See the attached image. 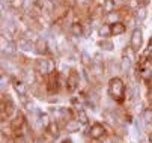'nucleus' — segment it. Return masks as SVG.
I'll use <instances>...</instances> for the list:
<instances>
[{
    "mask_svg": "<svg viewBox=\"0 0 152 143\" xmlns=\"http://www.w3.org/2000/svg\"><path fill=\"white\" fill-rule=\"evenodd\" d=\"M80 63L84 69H91V66L94 65V57H91L89 53L86 51H81L80 53Z\"/></svg>",
    "mask_w": 152,
    "mask_h": 143,
    "instance_id": "f8f14e48",
    "label": "nucleus"
},
{
    "mask_svg": "<svg viewBox=\"0 0 152 143\" xmlns=\"http://www.w3.org/2000/svg\"><path fill=\"white\" fill-rule=\"evenodd\" d=\"M148 143H152V131L148 134Z\"/></svg>",
    "mask_w": 152,
    "mask_h": 143,
    "instance_id": "473e14b6",
    "label": "nucleus"
},
{
    "mask_svg": "<svg viewBox=\"0 0 152 143\" xmlns=\"http://www.w3.org/2000/svg\"><path fill=\"white\" fill-rule=\"evenodd\" d=\"M78 85H80V75L77 71H71L68 75H66V80H65V88H66L68 92H75L78 89Z\"/></svg>",
    "mask_w": 152,
    "mask_h": 143,
    "instance_id": "423d86ee",
    "label": "nucleus"
},
{
    "mask_svg": "<svg viewBox=\"0 0 152 143\" xmlns=\"http://www.w3.org/2000/svg\"><path fill=\"white\" fill-rule=\"evenodd\" d=\"M98 35L101 38H110L112 36V27H110V24H108V23L101 24L99 29H98Z\"/></svg>",
    "mask_w": 152,
    "mask_h": 143,
    "instance_id": "4be33fe9",
    "label": "nucleus"
},
{
    "mask_svg": "<svg viewBox=\"0 0 152 143\" xmlns=\"http://www.w3.org/2000/svg\"><path fill=\"white\" fill-rule=\"evenodd\" d=\"M0 81H2V93H5V90H6V88L12 83V78L9 77V74H5V72H2V75H0Z\"/></svg>",
    "mask_w": 152,
    "mask_h": 143,
    "instance_id": "b1692460",
    "label": "nucleus"
},
{
    "mask_svg": "<svg viewBox=\"0 0 152 143\" xmlns=\"http://www.w3.org/2000/svg\"><path fill=\"white\" fill-rule=\"evenodd\" d=\"M105 74V68H104V63H98V62H94V65L91 66V75L94 77H102Z\"/></svg>",
    "mask_w": 152,
    "mask_h": 143,
    "instance_id": "6ab92c4d",
    "label": "nucleus"
},
{
    "mask_svg": "<svg viewBox=\"0 0 152 143\" xmlns=\"http://www.w3.org/2000/svg\"><path fill=\"white\" fill-rule=\"evenodd\" d=\"M107 93L116 104H124L126 99V85L121 77H112L107 83Z\"/></svg>",
    "mask_w": 152,
    "mask_h": 143,
    "instance_id": "f257e3e1",
    "label": "nucleus"
},
{
    "mask_svg": "<svg viewBox=\"0 0 152 143\" xmlns=\"http://www.w3.org/2000/svg\"><path fill=\"white\" fill-rule=\"evenodd\" d=\"M101 143H115V142H113V139H112L110 136H107V137H104V139L101 140Z\"/></svg>",
    "mask_w": 152,
    "mask_h": 143,
    "instance_id": "c85d7f7f",
    "label": "nucleus"
},
{
    "mask_svg": "<svg viewBox=\"0 0 152 143\" xmlns=\"http://www.w3.org/2000/svg\"><path fill=\"white\" fill-rule=\"evenodd\" d=\"M15 9H18V8H21V6H23L24 5V0H14V2L11 3Z\"/></svg>",
    "mask_w": 152,
    "mask_h": 143,
    "instance_id": "cd10ccee",
    "label": "nucleus"
},
{
    "mask_svg": "<svg viewBox=\"0 0 152 143\" xmlns=\"http://www.w3.org/2000/svg\"><path fill=\"white\" fill-rule=\"evenodd\" d=\"M136 54V51H133L131 54L128 53V50H125L124 51V54H122V57H121V71L124 72V74H128L129 71H131V68H133V56Z\"/></svg>",
    "mask_w": 152,
    "mask_h": 143,
    "instance_id": "0eeeda50",
    "label": "nucleus"
},
{
    "mask_svg": "<svg viewBox=\"0 0 152 143\" xmlns=\"http://www.w3.org/2000/svg\"><path fill=\"white\" fill-rule=\"evenodd\" d=\"M66 2H71V0H66Z\"/></svg>",
    "mask_w": 152,
    "mask_h": 143,
    "instance_id": "f704fd0d",
    "label": "nucleus"
},
{
    "mask_svg": "<svg viewBox=\"0 0 152 143\" xmlns=\"http://www.w3.org/2000/svg\"><path fill=\"white\" fill-rule=\"evenodd\" d=\"M140 120L143 122L145 125H152V109L151 107H146V109L142 110Z\"/></svg>",
    "mask_w": 152,
    "mask_h": 143,
    "instance_id": "aec40b11",
    "label": "nucleus"
},
{
    "mask_svg": "<svg viewBox=\"0 0 152 143\" xmlns=\"http://www.w3.org/2000/svg\"><path fill=\"white\" fill-rule=\"evenodd\" d=\"M126 6H128L129 9H134V11H137L142 5H140L139 0H126Z\"/></svg>",
    "mask_w": 152,
    "mask_h": 143,
    "instance_id": "bb28decb",
    "label": "nucleus"
},
{
    "mask_svg": "<svg viewBox=\"0 0 152 143\" xmlns=\"http://www.w3.org/2000/svg\"><path fill=\"white\" fill-rule=\"evenodd\" d=\"M35 53H38L39 56H47L50 53V47H48V41L45 38H38L35 42Z\"/></svg>",
    "mask_w": 152,
    "mask_h": 143,
    "instance_id": "6e6552de",
    "label": "nucleus"
},
{
    "mask_svg": "<svg viewBox=\"0 0 152 143\" xmlns=\"http://www.w3.org/2000/svg\"><path fill=\"white\" fill-rule=\"evenodd\" d=\"M149 86H152V77H151V80H149V83H148Z\"/></svg>",
    "mask_w": 152,
    "mask_h": 143,
    "instance_id": "72a5a7b5",
    "label": "nucleus"
},
{
    "mask_svg": "<svg viewBox=\"0 0 152 143\" xmlns=\"http://www.w3.org/2000/svg\"><path fill=\"white\" fill-rule=\"evenodd\" d=\"M51 68H53L51 60H48V59H45V57L36 59V62H35V71H36L39 75H42V77L48 75V74L51 72Z\"/></svg>",
    "mask_w": 152,
    "mask_h": 143,
    "instance_id": "20e7f679",
    "label": "nucleus"
},
{
    "mask_svg": "<svg viewBox=\"0 0 152 143\" xmlns=\"http://www.w3.org/2000/svg\"><path fill=\"white\" fill-rule=\"evenodd\" d=\"M116 5H122V3H126V0H113Z\"/></svg>",
    "mask_w": 152,
    "mask_h": 143,
    "instance_id": "7c9ffc66",
    "label": "nucleus"
},
{
    "mask_svg": "<svg viewBox=\"0 0 152 143\" xmlns=\"http://www.w3.org/2000/svg\"><path fill=\"white\" fill-rule=\"evenodd\" d=\"M81 124H80V120L77 119V117H72V119H69V120H66L65 122V127H63V130L66 131L68 134H74V133H78L80 130H81Z\"/></svg>",
    "mask_w": 152,
    "mask_h": 143,
    "instance_id": "1a4fd4ad",
    "label": "nucleus"
},
{
    "mask_svg": "<svg viewBox=\"0 0 152 143\" xmlns=\"http://www.w3.org/2000/svg\"><path fill=\"white\" fill-rule=\"evenodd\" d=\"M75 117L80 120V124L84 127V125H89V122H91V117L88 115V112H86L84 109H75Z\"/></svg>",
    "mask_w": 152,
    "mask_h": 143,
    "instance_id": "ddd939ff",
    "label": "nucleus"
},
{
    "mask_svg": "<svg viewBox=\"0 0 152 143\" xmlns=\"http://www.w3.org/2000/svg\"><path fill=\"white\" fill-rule=\"evenodd\" d=\"M69 32H71V35H72V36H75V38H80V36H83V35H84L83 24H81V23H78V21H74V23H71V26H69Z\"/></svg>",
    "mask_w": 152,
    "mask_h": 143,
    "instance_id": "f3484780",
    "label": "nucleus"
},
{
    "mask_svg": "<svg viewBox=\"0 0 152 143\" xmlns=\"http://www.w3.org/2000/svg\"><path fill=\"white\" fill-rule=\"evenodd\" d=\"M60 143H72V140H71V139H66V137H65V139H63V140H62Z\"/></svg>",
    "mask_w": 152,
    "mask_h": 143,
    "instance_id": "2f4dec72",
    "label": "nucleus"
},
{
    "mask_svg": "<svg viewBox=\"0 0 152 143\" xmlns=\"http://www.w3.org/2000/svg\"><path fill=\"white\" fill-rule=\"evenodd\" d=\"M105 21L108 23V24H113V23H116V21H121L119 20V12H110V14H105Z\"/></svg>",
    "mask_w": 152,
    "mask_h": 143,
    "instance_id": "a878e982",
    "label": "nucleus"
},
{
    "mask_svg": "<svg viewBox=\"0 0 152 143\" xmlns=\"http://www.w3.org/2000/svg\"><path fill=\"white\" fill-rule=\"evenodd\" d=\"M98 47L101 50H104V51H112L115 48V44L110 41V38H101L98 41Z\"/></svg>",
    "mask_w": 152,
    "mask_h": 143,
    "instance_id": "412c9836",
    "label": "nucleus"
},
{
    "mask_svg": "<svg viewBox=\"0 0 152 143\" xmlns=\"http://www.w3.org/2000/svg\"><path fill=\"white\" fill-rule=\"evenodd\" d=\"M5 112H6V116H8V117L15 116V113L18 112L15 101H14L8 93H3V98H2V115H3Z\"/></svg>",
    "mask_w": 152,
    "mask_h": 143,
    "instance_id": "7ed1b4c3",
    "label": "nucleus"
},
{
    "mask_svg": "<svg viewBox=\"0 0 152 143\" xmlns=\"http://www.w3.org/2000/svg\"><path fill=\"white\" fill-rule=\"evenodd\" d=\"M91 2H92V0H77V3H78V5H83V6L89 5Z\"/></svg>",
    "mask_w": 152,
    "mask_h": 143,
    "instance_id": "c756f323",
    "label": "nucleus"
},
{
    "mask_svg": "<svg viewBox=\"0 0 152 143\" xmlns=\"http://www.w3.org/2000/svg\"><path fill=\"white\" fill-rule=\"evenodd\" d=\"M88 136L91 137V140H94V142H101L104 137H107L108 134H107V128H105V125L102 124V122H98V120H95L94 124L89 127V130H88Z\"/></svg>",
    "mask_w": 152,
    "mask_h": 143,
    "instance_id": "f03ea898",
    "label": "nucleus"
},
{
    "mask_svg": "<svg viewBox=\"0 0 152 143\" xmlns=\"http://www.w3.org/2000/svg\"><path fill=\"white\" fill-rule=\"evenodd\" d=\"M50 137H53V139H57L59 136H60V133H62V127H60V122H57V120H53L51 124L44 130Z\"/></svg>",
    "mask_w": 152,
    "mask_h": 143,
    "instance_id": "9b49d317",
    "label": "nucleus"
},
{
    "mask_svg": "<svg viewBox=\"0 0 152 143\" xmlns=\"http://www.w3.org/2000/svg\"><path fill=\"white\" fill-rule=\"evenodd\" d=\"M36 71L35 69H27L26 72H24V75H23V80L26 81V85L27 86H33L35 83H36Z\"/></svg>",
    "mask_w": 152,
    "mask_h": 143,
    "instance_id": "a211bd4d",
    "label": "nucleus"
},
{
    "mask_svg": "<svg viewBox=\"0 0 152 143\" xmlns=\"http://www.w3.org/2000/svg\"><path fill=\"white\" fill-rule=\"evenodd\" d=\"M110 27H112V36H121L126 32V24L122 21H116L110 24Z\"/></svg>",
    "mask_w": 152,
    "mask_h": 143,
    "instance_id": "4468645a",
    "label": "nucleus"
},
{
    "mask_svg": "<svg viewBox=\"0 0 152 143\" xmlns=\"http://www.w3.org/2000/svg\"><path fill=\"white\" fill-rule=\"evenodd\" d=\"M12 88L17 92V95H27V85L23 78H14L12 81Z\"/></svg>",
    "mask_w": 152,
    "mask_h": 143,
    "instance_id": "9d476101",
    "label": "nucleus"
},
{
    "mask_svg": "<svg viewBox=\"0 0 152 143\" xmlns=\"http://www.w3.org/2000/svg\"><path fill=\"white\" fill-rule=\"evenodd\" d=\"M17 47L21 48L23 51H35V42L26 39V38H20V41L17 42Z\"/></svg>",
    "mask_w": 152,
    "mask_h": 143,
    "instance_id": "2eb2a0df",
    "label": "nucleus"
},
{
    "mask_svg": "<svg viewBox=\"0 0 152 143\" xmlns=\"http://www.w3.org/2000/svg\"><path fill=\"white\" fill-rule=\"evenodd\" d=\"M53 122V117L50 116V113L47 112V113H39L38 115V124L41 125V128L42 130H45L50 124Z\"/></svg>",
    "mask_w": 152,
    "mask_h": 143,
    "instance_id": "dca6fc26",
    "label": "nucleus"
},
{
    "mask_svg": "<svg viewBox=\"0 0 152 143\" xmlns=\"http://www.w3.org/2000/svg\"><path fill=\"white\" fill-rule=\"evenodd\" d=\"M146 17H148V11H146V8H145V6H140V8L136 11V20L140 23V21H145Z\"/></svg>",
    "mask_w": 152,
    "mask_h": 143,
    "instance_id": "393cba45",
    "label": "nucleus"
},
{
    "mask_svg": "<svg viewBox=\"0 0 152 143\" xmlns=\"http://www.w3.org/2000/svg\"><path fill=\"white\" fill-rule=\"evenodd\" d=\"M116 3L113 2V0H104L102 3V12L104 14H110V12H115L116 11Z\"/></svg>",
    "mask_w": 152,
    "mask_h": 143,
    "instance_id": "5701e85b",
    "label": "nucleus"
},
{
    "mask_svg": "<svg viewBox=\"0 0 152 143\" xmlns=\"http://www.w3.org/2000/svg\"><path fill=\"white\" fill-rule=\"evenodd\" d=\"M129 47H131V50H134L136 53H139L143 47V32L136 27L131 33V38H129Z\"/></svg>",
    "mask_w": 152,
    "mask_h": 143,
    "instance_id": "39448f33",
    "label": "nucleus"
}]
</instances>
